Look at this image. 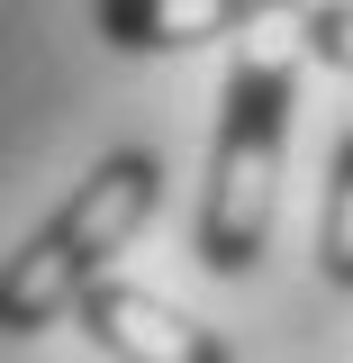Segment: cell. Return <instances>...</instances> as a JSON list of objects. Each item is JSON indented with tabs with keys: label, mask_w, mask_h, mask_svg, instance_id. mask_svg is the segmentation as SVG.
<instances>
[{
	"label": "cell",
	"mask_w": 353,
	"mask_h": 363,
	"mask_svg": "<svg viewBox=\"0 0 353 363\" xmlns=\"http://www.w3.org/2000/svg\"><path fill=\"white\" fill-rule=\"evenodd\" d=\"M290 118H299V55L272 37H236L226 91H218V136H209V191H199V264L218 281H245L272 245Z\"/></svg>",
	"instance_id": "obj_1"
},
{
	"label": "cell",
	"mask_w": 353,
	"mask_h": 363,
	"mask_svg": "<svg viewBox=\"0 0 353 363\" xmlns=\"http://www.w3.org/2000/svg\"><path fill=\"white\" fill-rule=\"evenodd\" d=\"M154 200H163L154 145L100 155L91 182H73V200L18 255H0V336H45L54 318H73V300L109 272V255H127V236L154 218Z\"/></svg>",
	"instance_id": "obj_2"
},
{
	"label": "cell",
	"mask_w": 353,
	"mask_h": 363,
	"mask_svg": "<svg viewBox=\"0 0 353 363\" xmlns=\"http://www.w3.org/2000/svg\"><path fill=\"white\" fill-rule=\"evenodd\" d=\"M73 327H82L109 363H236L218 327H199L190 309L136 291V281H109V272L73 300Z\"/></svg>",
	"instance_id": "obj_3"
},
{
	"label": "cell",
	"mask_w": 353,
	"mask_h": 363,
	"mask_svg": "<svg viewBox=\"0 0 353 363\" xmlns=\"http://www.w3.org/2000/svg\"><path fill=\"white\" fill-rule=\"evenodd\" d=\"M272 9H308V0H91V28L118 55H181V45L254 37Z\"/></svg>",
	"instance_id": "obj_4"
},
{
	"label": "cell",
	"mask_w": 353,
	"mask_h": 363,
	"mask_svg": "<svg viewBox=\"0 0 353 363\" xmlns=\"http://www.w3.org/2000/svg\"><path fill=\"white\" fill-rule=\"evenodd\" d=\"M317 264L335 291H353V128L335 145V173H326V218H317Z\"/></svg>",
	"instance_id": "obj_5"
},
{
	"label": "cell",
	"mask_w": 353,
	"mask_h": 363,
	"mask_svg": "<svg viewBox=\"0 0 353 363\" xmlns=\"http://www.w3.org/2000/svg\"><path fill=\"white\" fill-rule=\"evenodd\" d=\"M299 45H308L317 64L353 73V0H308L299 9Z\"/></svg>",
	"instance_id": "obj_6"
}]
</instances>
